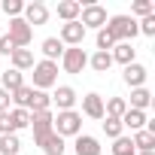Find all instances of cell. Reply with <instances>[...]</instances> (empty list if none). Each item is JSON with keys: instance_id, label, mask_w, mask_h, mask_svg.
Wrapping results in <instances>:
<instances>
[{"instance_id": "6da1fadb", "label": "cell", "mask_w": 155, "mask_h": 155, "mask_svg": "<svg viewBox=\"0 0 155 155\" xmlns=\"http://www.w3.org/2000/svg\"><path fill=\"white\" fill-rule=\"evenodd\" d=\"M107 34L116 40V43H131L140 31H137V21L131 18V15H113V18H107Z\"/></svg>"}, {"instance_id": "7a4b0ae2", "label": "cell", "mask_w": 155, "mask_h": 155, "mask_svg": "<svg viewBox=\"0 0 155 155\" xmlns=\"http://www.w3.org/2000/svg\"><path fill=\"white\" fill-rule=\"evenodd\" d=\"M52 131L58 137H79L82 134V113L76 110H64L52 119Z\"/></svg>"}, {"instance_id": "3957f363", "label": "cell", "mask_w": 155, "mask_h": 155, "mask_svg": "<svg viewBox=\"0 0 155 155\" xmlns=\"http://www.w3.org/2000/svg\"><path fill=\"white\" fill-rule=\"evenodd\" d=\"M52 85H58V64H55V61H37V64H34V85H31V88L46 91V88H52Z\"/></svg>"}, {"instance_id": "277c9868", "label": "cell", "mask_w": 155, "mask_h": 155, "mask_svg": "<svg viewBox=\"0 0 155 155\" xmlns=\"http://www.w3.org/2000/svg\"><path fill=\"white\" fill-rule=\"evenodd\" d=\"M61 67H64V73H82L85 67H88V55H85V49L82 46H67L64 49V55H61Z\"/></svg>"}, {"instance_id": "5b68a950", "label": "cell", "mask_w": 155, "mask_h": 155, "mask_svg": "<svg viewBox=\"0 0 155 155\" xmlns=\"http://www.w3.org/2000/svg\"><path fill=\"white\" fill-rule=\"evenodd\" d=\"M6 37L15 43V49H28L31 40H34V28H31L25 18H9V31H6Z\"/></svg>"}, {"instance_id": "8992f818", "label": "cell", "mask_w": 155, "mask_h": 155, "mask_svg": "<svg viewBox=\"0 0 155 155\" xmlns=\"http://www.w3.org/2000/svg\"><path fill=\"white\" fill-rule=\"evenodd\" d=\"M79 25L88 31V28H94V31H101L104 25H107V9L104 6H97V3H85L82 6V12H79Z\"/></svg>"}, {"instance_id": "52a82bcc", "label": "cell", "mask_w": 155, "mask_h": 155, "mask_svg": "<svg viewBox=\"0 0 155 155\" xmlns=\"http://www.w3.org/2000/svg\"><path fill=\"white\" fill-rule=\"evenodd\" d=\"M52 110H43V113H31V128H34V143L40 146L49 134H52Z\"/></svg>"}, {"instance_id": "ba28073f", "label": "cell", "mask_w": 155, "mask_h": 155, "mask_svg": "<svg viewBox=\"0 0 155 155\" xmlns=\"http://www.w3.org/2000/svg\"><path fill=\"white\" fill-rule=\"evenodd\" d=\"M21 18H25L31 28H40V25H46V21H49V6H46V3H40V0H34V3H25Z\"/></svg>"}, {"instance_id": "9c48e42d", "label": "cell", "mask_w": 155, "mask_h": 155, "mask_svg": "<svg viewBox=\"0 0 155 155\" xmlns=\"http://www.w3.org/2000/svg\"><path fill=\"white\" fill-rule=\"evenodd\" d=\"M64 46H82V40H85V28L79 25V21H67V25H61V37H58Z\"/></svg>"}, {"instance_id": "30bf717a", "label": "cell", "mask_w": 155, "mask_h": 155, "mask_svg": "<svg viewBox=\"0 0 155 155\" xmlns=\"http://www.w3.org/2000/svg\"><path fill=\"white\" fill-rule=\"evenodd\" d=\"M146 76H149V70L143 67V64H128L125 67V73H122V79H125V85H131V88H143L146 85Z\"/></svg>"}, {"instance_id": "8fae6325", "label": "cell", "mask_w": 155, "mask_h": 155, "mask_svg": "<svg viewBox=\"0 0 155 155\" xmlns=\"http://www.w3.org/2000/svg\"><path fill=\"white\" fill-rule=\"evenodd\" d=\"M49 97H52V104L58 107V113L73 110V104L79 101V97H76V91H73L70 85H58V88H55V94H49Z\"/></svg>"}, {"instance_id": "7c38bea8", "label": "cell", "mask_w": 155, "mask_h": 155, "mask_svg": "<svg viewBox=\"0 0 155 155\" xmlns=\"http://www.w3.org/2000/svg\"><path fill=\"white\" fill-rule=\"evenodd\" d=\"M73 152L76 155H101V143L91 134H79V137L73 140Z\"/></svg>"}, {"instance_id": "4fadbf2b", "label": "cell", "mask_w": 155, "mask_h": 155, "mask_svg": "<svg viewBox=\"0 0 155 155\" xmlns=\"http://www.w3.org/2000/svg\"><path fill=\"white\" fill-rule=\"evenodd\" d=\"M82 113H85L88 119H104V97H101L97 91L85 94V97H82Z\"/></svg>"}, {"instance_id": "5bb4252c", "label": "cell", "mask_w": 155, "mask_h": 155, "mask_svg": "<svg viewBox=\"0 0 155 155\" xmlns=\"http://www.w3.org/2000/svg\"><path fill=\"white\" fill-rule=\"evenodd\" d=\"M110 55H113V64L119 61L122 67H128V64H134V58H137V49H134L131 43H116Z\"/></svg>"}, {"instance_id": "9a60e30c", "label": "cell", "mask_w": 155, "mask_h": 155, "mask_svg": "<svg viewBox=\"0 0 155 155\" xmlns=\"http://www.w3.org/2000/svg\"><path fill=\"white\" fill-rule=\"evenodd\" d=\"M79 12H82L79 0H61L58 3V18H64V25L67 21H79Z\"/></svg>"}, {"instance_id": "2e32d148", "label": "cell", "mask_w": 155, "mask_h": 155, "mask_svg": "<svg viewBox=\"0 0 155 155\" xmlns=\"http://www.w3.org/2000/svg\"><path fill=\"white\" fill-rule=\"evenodd\" d=\"M40 52L46 55L43 61H55V64H58V61H61V55H64V43H61L58 37H46V40H43V49H40Z\"/></svg>"}, {"instance_id": "e0dca14e", "label": "cell", "mask_w": 155, "mask_h": 155, "mask_svg": "<svg viewBox=\"0 0 155 155\" xmlns=\"http://www.w3.org/2000/svg\"><path fill=\"white\" fill-rule=\"evenodd\" d=\"M152 107V91L143 85V88H131V104H128V110H149Z\"/></svg>"}, {"instance_id": "ac0fdd59", "label": "cell", "mask_w": 155, "mask_h": 155, "mask_svg": "<svg viewBox=\"0 0 155 155\" xmlns=\"http://www.w3.org/2000/svg\"><path fill=\"white\" fill-rule=\"evenodd\" d=\"M119 122H122V128H131V131L137 134V131H143V128H146V122H149V119H146V113H143V110H128Z\"/></svg>"}, {"instance_id": "d6986e66", "label": "cell", "mask_w": 155, "mask_h": 155, "mask_svg": "<svg viewBox=\"0 0 155 155\" xmlns=\"http://www.w3.org/2000/svg\"><path fill=\"white\" fill-rule=\"evenodd\" d=\"M21 85H25V76H21L18 70H12V67H9V70H3V76H0V88H3V91H9V94H12V91H18Z\"/></svg>"}, {"instance_id": "ffe728a7", "label": "cell", "mask_w": 155, "mask_h": 155, "mask_svg": "<svg viewBox=\"0 0 155 155\" xmlns=\"http://www.w3.org/2000/svg\"><path fill=\"white\" fill-rule=\"evenodd\" d=\"M9 58H12V70H18V73H21V70H34V64H37L31 49H15Z\"/></svg>"}, {"instance_id": "44dd1931", "label": "cell", "mask_w": 155, "mask_h": 155, "mask_svg": "<svg viewBox=\"0 0 155 155\" xmlns=\"http://www.w3.org/2000/svg\"><path fill=\"white\" fill-rule=\"evenodd\" d=\"M40 149H43L46 155H64V149H67V143H64V137H58V134L52 131V134H49V137H46V140L40 143Z\"/></svg>"}, {"instance_id": "7402d4cb", "label": "cell", "mask_w": 155, "mask_h": 155, "mask_svg": "<svg viewBox=\"0 0 155 155\" xmlns=\"http://www.w3.org/2000/svg\"><path fill=\"white\" fill-rule=\"evenodd\" d=\"M125 113H128V101L125 97H110L104 104V116H110V119H122Z\"/></svg>"}, {"instance_id": "603a6c76", "label": "cell", "mask_w": 155, "mask_h": 155, "mask_svg": "<svg viewBox=\"0 0 155 155\" xmlns=\"http://www.w3.org/2000/svg\"><path fill=\"white\" fill-rule=\"evenodd\" d=\"M131 143H134V149H137V152H146V149H155V134L143 128V131H137V134L131 137Z\"/></svg>"}, {"instance_id": "cb8c5ba5", "label": "cell", "mask_w": 155, "mask_h": 155, "mask_svg": "<svg viewBox=\"0 0 155 155\" xmlns=\"http://www.w3.org/2000/svg\"><path fill=\"white\" fill-rule=\"evenodd\" d=\"M21 140L18 134H0V155H18Z\"/></svg>"}, {"instance_id": "d4e9b609", "label": "cell", "mask_w": 155, "mask_h": 155, "mask_svg": "<svg viewBox=\"0 0 155 155\" xmlns=\"http://www.w3.org/2000/svg\"><path fill=\"white\" fill-rule=\"evenodd\" d=\"M88 64H91L94 73H107V70L113 67V55H110V52H94V55L88 58Z\"/></svg>"}, {"instance_id": "484cf974", "label": "cell", "mask_w": 155, "mask_h": 155, "mask_svg": "<svg viewBox=\"0 0 155 155\" xmlns=\"http://www.w3.org/2000/svg\"><path fill=\"white\" fill-rule=\"evenodd\" d=\"M31 97H34V88L31 85H21L18 91L9 94V101H15V107L18 110H28V113H31Z\"/></svg>"}, {"instance_id": "4316f807", "label": "cell", "mask_w": 155, "mask_h": 155, "mask_svg": "<svg viewBox=\"0 0 155 155\" xmlns=\"http://www.w3.org/2000/svg\"><path fill=\"white\" fill-rule=\"evenodd\" d=\"M9 125H12V134H18L21 128L31 125V113H28V110H18V107L9 110Z\"/></svg>"}, {"instance_id": "83f0119b", "label": "cell", "mask_w": 155, "mask_h": 155, "mask_svg": "<svg viewBox=\"0 0 155 155\" xmlns=\"http://www.w3.org/2000/svg\"><path fill=\"white\" fill-rule=\"evenodd\" d=\"M52 107V97L46 94V91H37L34 88V97H31V113H43V110H49Z\"/></svg>"}, {"instance_id": "f1b7e54d", "label": "cell", "mask_w": 155, "mask_h": 155, "mask_svg": "<svg viewBox=\"0 0 155 155\" xmlns=\"http://www.w3.org/2000/svg\"><path fill=\"white\" fill-rule=\"evenodd\" d=\"M113 155H137V149H134V143H131V137H119V140H113Z\"/></svg>"}, {"instance_id": "f546056e", "label": "cell", "mask_w": 155, "mask_h": 155, "mask_svg": "<svg viewBox=\"0 0 155 155\" xmlns=\"http://www.w3.org/2000/svg\"><path fill=\"white\" fill-rule=\"evenodd\" d=\"M122 131H125V128H122V122H119V119L104 116V134H107L110 140H119V137H122Z\"/></svg>"}, {"instance_id": "4dcf8cb0", "label": "cell", "mask_w": 155, "mask_h": 155, "mask_svg": "<svg viewBox=\"0 0 155 155\" xmlns=\"http://www.w3.org/2000/svg\"><path fill=\"white\" fill-rule=\"evenodd\" d=\"M0 12H6L9 18H21L25 3H21V0H3V3H0Z\"/></svg>"}, {"instance_id": "1f68e13d", "label": "cell", "mask_w": 155, "mask_h": 155, "mask_svg": "<svg viewBox=\"0 0 155 155\" xmlns=\"http://www.w3.org/2000/svg\"><path fill=\"white\" fill-rule=\"evenodd\" d=\"M94 43H97V52H113V46H116V40L107 34V28L97 31V40H94Z\"/></svg>"}, {"instance_id": "d6a6232c", "label": "cell", "mask_w": 155, "mask_h": 155, "mask_svg": "<svg viewBox=\"0 0 155 155\" xmlns=\"http://www.w3.org/2000/svg\"><path fill=\"white\" fill-rule=\"evenodd\" d=\"M152 9H155V6H152V0H134V6H131V12L140 15V18L152 15ZM134 15H131V18H134Z\"/></svg>"}, {"instance_id": "836d02e7", "label": "cell", "mask_w": 155, "mask_h": 155, "mask_svg": "<svg viewBox=\"0 0 155 155\" xmlns=\"http://www.w3.org/2000/svg\"><path fill=\"white\" fill-rule=\"evenodd\" d=\"M137 31H140V34H146V37H155V12H152V15H146L143 21H137Z\"/></svg>"}, {"instance_id": "e575fe53", "label": "cell", "mask_w": 155, "mask_h": 155, "mask_svg": "<svg viewBox=\"0 0 155 155\" xmlns=\"http://www.w3.org/2000/svg\"><path fill=\"white\" fill-rule=\"evenodd\" d=\"M12 52H15V43H12V40L3 34V37H0V55H6V58H9Z\"/></svg>"}, {"instance_id": "d590c367", "label": "cell", "mask_w": 155, "mask_h": 155, "mask_svg": "<svg viewBox=\"0 0 155 155\" xmlns=\"http://www.w3.org/2000/svg\"><path fill=\"white\" fill-rule=\"evenodd\" d=\"M6 110H9V91L0 88V113H6Z\"/></svg>"}, {"instance_id": "8d00e7d4", "label": "cell", "mask_w": 155, "mask_h": 155, "mask_svg": "<svg viewBox=\"0 0 155 155\" xmlns=\"http://www.w3.org/2000/svg\"><path fill=\"white\" fill-rule=\"evenodd\" d=\"M137 155H155V149H146V152H137Z\"/></svg>"}]
</instances>
